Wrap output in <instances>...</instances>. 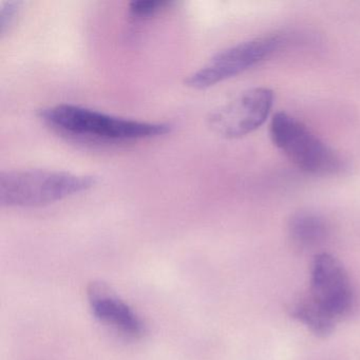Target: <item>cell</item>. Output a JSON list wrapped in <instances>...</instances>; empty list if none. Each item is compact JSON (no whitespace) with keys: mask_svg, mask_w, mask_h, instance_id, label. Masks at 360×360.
<instances>
[{"mask_svg":"<svg viewBox=\"0 0 360 360\" xmlns=\"http://www.w3.org/2000/svg\"><path fill=\"white\" fill-rule=\"evenodd\" d=\"M39 117L58 134L79 140L101 142L147 140L165 136L172 129V125L167 123L126 119L71 104L48 107L41 110Z\"/></svg>","mask_w":360,"mask_h":360,"instance_id":"obj_1","label":"cell"},{"mask_svg":"<svg viewBox=\"0 0 360 360\" xmlns=\"http://www.w3.org/2000/svg\"><path fill=\"white\" fill-rule=\"evenodd\" d=\"M96 179L58 170H10L0 174V204L10 208L43 207L91 189Z\"/></svg>","mask_w":360,"mask_h":360,"instance_id":"obj_2","label":"cell"},{"mask_svg":"<svg viewBox=\"0 0 360 360\" xmlns=\"http://www.w3.org/2000/svg\"><path fill=\"white\" fill-rule=\"evenodd\" d=\"M269 134L275 146L302 172L332 174L343 168L338 153L288 113L282 111L274 115Z\"/></svg>","mask_w":360,"mask_h":360,"instance_id":"obj_3","label":"cell"},{"mask_svg":"<svg viewBox=\"0 0 360 360\" xmlns=\"http://www.w3.org/2000/svg\"><path fill=\"white\" fill-rule=\"evenodd\" d=\"M283 41L279 35H267L231 46L189 75L185 86L195 90L214 87L264 62L280 49Z\"/></svg>","mask_w":360,"mask_h":360,"instance_id":"obj_4","label":"cell"},{"mask_svg":"<svg viewBox=\"0 0 360 360\" xmlns=\"http://www.w3.org/2000/svg\"><path fill=\"white\" fill-rule=\"evenodd\" d=\"M274 92L267 88H252L242 92L231 102L214 109L207 119L217 136L239 139L260 128L271 115Z\"/></svg>","mask_w":360,"mask_h":360,"instance_id":"obj_5","label":"cell"},{"mask_svg":"<svg viewBox=\"0 0 360 360\" xmlns=\"http://www.w3.org/2000/svg\"><path fill=\"white\" fill-rule=\"evenodd\" d=\"M311 298L339 319L347 315L354 303V292L347 271L332 255L319 254L311 267Z\"/></svg>","mask_w":360,"mask_h":360,"instance_id":"obj_6","label":"cell"},{"mask_svg":"<svg viewBox=\"0 0 360 360\" xmlns=\"http://www.w3.org/2000/svg\"><path fill=\"white\" fill-rule=\"evenodd\" d=\"M89 303L92 313L103 323L129 338H140L144 335L145 326L140 316L104 286H91Z\"/></svg>","mask_w":360,"mask_h":360,"instance_id":"obj_7","label":"cell"},{"mask_svg":"<svg viewBox=\"0 0 360 360\" xmlns=\"http://www.w3.org/2000/svg\"><path fill=\"white\" fill-rule=\"evenodd\" d=\"M290 239L301 248H311L326 241L328 225L322 217L313 212H298L288 224Z\"/></svg>","mask_w":360,"mask_h":360,"instance_id":"obj_8","label":"cell"},{"mask_svg":"<svg viewBox=\"0 0 360 360\" xmlns=\"http://www.w3.org/2000/svg\"><path fill=\"white\" fill-rule=\"evenodd\" d=\"M290 315L307 326L317 336H328L335 328L336 319L324 311L311 297L298 301Z\"/></svg>","mask_w":360,"mask_h":360,"instance_id":"obj_9","label":"cell"},{"mask_svg":"<svg viewBox=\"0 0 360 360\" xmlns=\"http://www.w3.org/2000/svg\"><path fill=\"white\" fill-rule=\"evenodd\" d=\"M170 0H138L129 4V15L134 20H144L155 18L174 5Z\"/></svg>","mask_w":360,"mask_h":360,"instance_id":"obj_10","label":"cell"},{"mask_svg":"<svg viewBox=\"0 0 360 360\" xmlns=\"http://www.w3.org/2000/svg\"><path fill=\"white\" fill-rule=\"evenodd\" d=\"M22 3L20 1H7L4 3L0 8V34L1 37L11 29L16 22L20 11Z\"/></svg>","mask_w":360,"mask_h":360,"instance_id":"obj_11","label":"cell"}]
</instances>
